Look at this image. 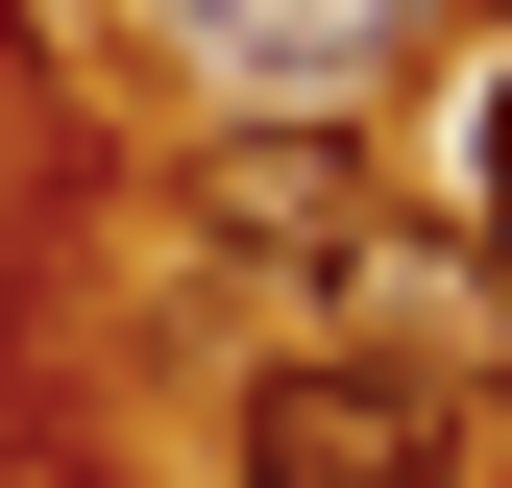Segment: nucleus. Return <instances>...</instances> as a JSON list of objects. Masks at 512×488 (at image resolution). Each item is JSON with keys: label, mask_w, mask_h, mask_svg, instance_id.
I'll list each match as a JSON object with an SVG mask.
<instances>
[{"label": "nucleus", "mask_w": 512, "mask_h": 488, "mask_svg": "<svg viewBox=\"0 0 512 488\" xmlns=\"http://www.w3.org/2000/svg\"><path fill=\"white\" fill-rule=\"evenodd\" d=\"M220 464H244V488H464V464H488V391H439L415 342L293 318V342L220 391Z\"/></svg>", "instance_id": "f257e3e1"}, {"label": "nucleus", "mask_w": 512, "mask_h": 488, "mask_svg": "<svg viewBox=\"0 0 512 488\" xmlns=\"http://www.w3.org/2000/svg\"><path fill=\"white\" fill-rule=\"evenodd\" d=\"M196 244H220V269H269V293H366L391 196H366L342 122H220V147H196Z\"/></svg>", "instance_id": "f03ea898"}, {"label": "nucleus", "mask_w": 512, "mask_h": 488, "mask_svg": "<svg viewBox=\"0 0 512 488\" xmlns=\"http://www.w3.org/2000/svg\"><path fill=\"white\" fill-rule=\"evenodd\" d=\"M196 49L244 74V122H342L391 74V0H196Z\"/></svg>", "instance_id": "7ed1b4c3"}, {"label": "nucleus", "mask_w": 512, "mask_h": 488, "mask_svg": "<svg viewBox=\"0 0 512 488\" xmlns=\"http://www.w3.org/2000/svg\"><path fill=\"white\" fill-rule=\"evenodd\" d=\"M439 244H464V269L512 293V49L464 74V122H439Z\"/></svg>", "instance_id": "20e7f679"}, {"label": "nucleus", "mask_w": 512, "mask_h": 488, "mask_svg": "<svg viewBox=\"0 0 512 488\" xmlns=\"http://www.w3.org/2000/svg\"><path fill=\"white\" fill-rule=\"evenodd\" d=\"M464 25H488V49H512V0H464Z\"/></svg>", "instance_id": "39448f33"}, {"label": "nucleus", "mask_w": 512, "mask_h": 488, "mask_svg": "<svg viewBox=\"0 0 512 488\" xmlns=\"http://www.w3.org/2000/svg\"><path fill=\"white\" fill-rule=\"evenodd\" d=\"M488 415H512V391H488Z\"/></svg>", "instance_id": "423d86ee"}]
</instances>
